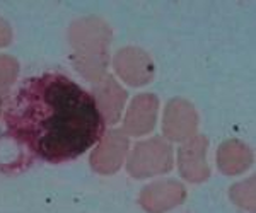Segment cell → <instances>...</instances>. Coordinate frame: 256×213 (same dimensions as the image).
<instances>
[{
  "mask_svg": "<svg viewBox=\"0 0 256 213\" xmlns=\"http://www.w3.org/2000/svg\"><path fill=\"white\" fill-rule=\"evenodd\" d=\"M6 135L31 159L67 164L89 152L106 130L96 97L60 72L26 77L2 104Z\"/></svg>",
  "mask_w": 256,
  "mask_h": 213,
  "instance_id": "obj_1",
  "label": "cell"
}]
</instances>
